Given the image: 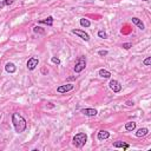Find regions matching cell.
Returning a JSON list of instances; mask_svg holds the SVG:
<instances>
[{
	"label": "cell",
	"instance_id": "obj_1",
	"mask_svg": "<svg viewBox=\"0 0 151 151\" xmlns=\"http://www.w3.org/2000/svg\"><path fill=\"white\" fill-rule=\"evenodd\" d=\"M12 124L14 126V130L15 132H18V134H21V132H24L26 130V126H27V124H26V119L21 116L20 113H13L12 114Z\"/></svg>",
	"mask_w": 151,
	"mask_h": 151
},
{
	"label": "cell",
	"instance_id": "obj_2",
	"mask_svg": "<svg viewBox=\"0 0 151 151\" xmlns=\"http://www.w3.org/2000/svg\"><path fill=\"white\" fill-rule=\"evenodd\" d=\"M86 142H87V135L84 134V132H79L72 138V144L76 148H83L86 144Z\"/></svg>",
	"mask_w": 151,
	"mask_h": 151
},
{
	"label": "cell",
	"instance_id": "obj_3",
	"mask_svg": "<svg viewBox=\"0 0 151 151\" xmlns=\"http://www.w3.org/2000/svg\"><path fill=\"white\" fill-rule=\"evenodd\" d=\"M86 67V58L84 56H80L77 60H76V64H75V72L76 73H80L83 70H85Z\"/></svg>",
	"mask_w": 151,
	"mask_h": 151
},
{
	"label": "cell",
	"instance_id": "obj_4",
	"mask_svg": "<svg viewBox=\"0 0 151 151\" xmlns=\"http://www.w3.org/2000/svg\"><path fill=\"white\" fill-rule=\"evenodd\" d=\"M109 87L114 93H118V92L122 91V85H120V83L118 80H116V79H111L110 83H109Z\"/></svg>",
	"mask_w": 151,
	"mask_h": 151
},
{
	"label": "cell",
	"instance_id": "obj_5",
	"mask_svg": "<svg viewBox=\"0 0 151 151\" xmlns=\"http://www.w3.org/2000/svg\"><path fill=\"white\" fill-rule=\"evenodd\" d=\"M75 88L73 84H65V85H60L57 87V92L58 93H67L70 91H72Z\"/></svg>",
	"mask_w": 151,
	"mask_h": 151
},
{
	"label": "cell",
	"instance_id": "obj_6",
	"mask_svg": "<svg viewBox=\"0 0 151 151\" xmlns=\"http://www.w3.org/2000/svg\"><path fill=\"white\" fill-rule=\"evenodd\" d=\"M39 64V59L38 58H35V57H31L29 60H27V63H26V66H27V69L30 71H33L35 67L38 66Z\"/></svg>",
	"mask_w": 151,
	"mask_h": 151
},
{
	"label": "cell",
	"instance_id": "obj_7",
	"mask_svg": "<svg viewBox=\"0 0 151 151\" xmlns=\"http://www.w3.org/2000/svg\"><path fill=\"white\" fill-rule=\"evenodd\" d=\"M73 34H76V35H78L79 38H82L83 40H85V41H88L90 40V35H88L85 31H83V30H72L71 31Z\"/></svg>",
	"mask_w": 151,
	"mask_h": 151
},
{
	"label": "cell",
	"instance_id": "obj_8",
	"mask_svg": "<svg viewBox=\"0 0 151 151\" xmlns=\"http://www.w3.org/2000/svg\"><path fill=\"white\" fill-rule=\"evenodd\" d=\"M80 112L83 114H85V116H87V117H96L97 113H98L96 109H82Z\"/></svg>",
	"mask_w": 151,
	"mask_h": 151
},
{
	"label": "cell",
	"instance_id": "obj_9",
	"mask_svg": "<svg viewBox=\"0 0 151 151\" xmlns=\"http://www.w3.org/2000/svg\"><path fill=\"white\" fill-rule=\"evenodd\" d=\"M97 138L98 140H105V139H109L110 138V132L109 131H105V130H100L97 135Z\"/></svg>",
	"mask_w": 151,
	"mask_h": 151
},
{
	"label": "cell",
	"instance_id": "obj_10",
	"mask_svg": "<svg viewBox=\"0 0 151 151\" xmlns=\"http://www.w3.org/2000/svg\"><path fill=\"white\" fill-rule=\"evenodd\" d=\"M131 21L134 23V24L137 26V27H138L139 30H142V31H143V30H145V26H144L143 21H142V20L139 19V18H136V17H134V18H132V19H131Z\"/></svg>",
	"mask_w": 151,
	"mask_h": 151
},
{
	"label": "cell",
	"instance_id": "obj_11",
	"mask_svg": "<svg viewBox=\"0 0 151 151\" xmlns=\"http://www.w3.org/2000/svg\"><path fill=\"white\" fill-rule=\"evenodd\" d=\"M5 70L7 71L8 73H14L17 71V66L13 63H11V61H8V63L5 65Z\"/></svg>",
	"mask_w": 151,
	"mask_h": 151
},
{
	"label": "cell",
	"instance_id": "obj_12",
	"mask_svg": "<svg viewBox=\"0 0 151 151\" xmlns=\"http://www.w3.org/2000/svg\"><path fill=\"white\" fill-rule=\"evenodd\" d=\"M146 135H149V129L148 128H140V129H138L137 130V132H136V136L137 137H145Z\"/></svg>",
	"mask_w": 151,
	"mask_h": 151
},
{
	"label": "cell",
	"instance_id": "obj_13",
	"mask_svg": "<svg viewBox=\"0 0 151 151\" xmlns=\"http://www.w3.org/2000/svg\"><path fill=\"white\" fill-rule=\"evenodd\" d=\"M38 24H45V25H47V26H53V17H47V18H45V19H40L39 21H38Z\"/></svg>",
	"mask_w": 151,
	"mask_h": 151
},
{
	"label": "cell",
	"instance_id": "obj_14",
	"mask_svg": "<svg viewBox=\"0 0 151 151\" xmlns=\"http://www.w3.org/2000/svg\"><path fill=\"white\" fill-rule=\"evenodd\" d=\"M113 146H114V148H123L124 150H126V149H129V148H130V145H129V144L124 143V142H120V140L114 142V143H113Z\"/></svg>",
	"mask_w": 151,
	"mask_h": 151
},
{
	"label": "cell",
	"instance_id": "obj_15",
	"mask_svg": "<svg viewBox=\"0 0 151 151\" xmlns=\"http://www.w3.org/2000/svg\"><path fill=\"white\" fill-rule=\"evenodd\" d=\"M98 73H99V76L102 78H111V72L108 71V70H105V69H100Z\"/></svg>",
	"mask_w": 151,
	"mask_h": 151
},
{
	"label": "cell",
	"instance_id": "obj_16",
	"mask_svg": "<svg viewBox=\"0 0 151 151\" xmlns=\"http://www.w3.org/2000/svg\"><path fill=\"white\" fill-rule=\"evenodd\" d=\"M79 24H80L82 27H85V29H87V27H90V26H91V21L88 19H85V18H82V19L79 20Z\"/></svg>",
	"mask_w": 151,
	"mask_h": 151
},
{
	"label": "cell",
	"instance_id": "obj_17",
	"mask_svg": "<svg viewBox=\"0 0 151 151\" xmlns=\"http://www.w3.org/2000/svg\"><path fill=\"white\" fill-rule=\"evenodd\" d=\"M136 129V123L135 122H128L125 123V130L126 131H134Z\"/></svg>",
	"mask_w": 151,
	"mask_h": 151
},
{
	"label": "cell",
	"instance_id": "obj_18",
	"mask_svg": "<svg viewBox=\"0 0 151 151\" xmlns=\"http://www.w3.org/2000/svg\"><path fill=\"white\" fill-rule=\"evenodd\" d=\"M33 32L34 33H38V34H45V31H44L41 27H39V26H34V27H33Z\"/></svg>",
	"mask_w": 151,
	"mask_h": 151
},
{
	"label": "cell",
	"instance_id": "obj_19",
	"mask_svg": "<svg viewBox=\"0 0 151 151\" xmlns=\"http://www.w3.org/2000/svg\"><path fill=\"white\" fill-rule=\"evenodd\" d=\"M98 37L102 38V39H106L108 38V33L105 31H98Z\"/></svg>",
	"mask_w": 151,
	"mask_h": 151
},
{
	"label": "cell",
	"instance_id": "obj_20",
	"mask_svg": "<svg viewBox=\"0 0 151 151\" xmlns=\"http://www.w3.org/2000/svg\"><path fill=\"white\" fill-rule=\"evenodd\" d=\"M122 47L125 49V50H130V49L132 47V44H131V43H124L123 45H122Z\"/></svg>",
	"mask_w": 151,
	"mask_h": 151
},
{
	"label": "cell",
	"instance_id": "obj_21",
	"mask_svg": "<svg viewBox=\"0 0 151 151\" xmlns=\"http://www.w3.org/2000/svg\"><path fill=\"white\" fill-rule=\"evenodd\" d=\"M51 61H52L53 64H56V65H60V59H59V58L52 57V58H51Z\"/></svg>",
	"mask_w": 151,
	"mask_h": 151
},
{
	"label": "cell",
	"instance_id": "obj_22",
	"mask_svg": "<svg viewBox=\"0 0 151 151\" xmlns=\"http://www.w3.org/2000/svg\"><path fill=\"white\" fill-rule=\"evenodd\" d=\"M150 64H151V57H148V58H145V59L143 60V65L149 66Z\"/></svg>",
	"mask_w": 151,
	"mask_h": 151
},
{
	"label": "cell",
	"instance_id": "obj_23",
	"mask_svg": "<svg viewBox=\"0 0 151 151\" xmlns=\"http://www.w3.org/2000/svg\"><path fill=\"white\" fill-rule=\"evenodd\" d=\"M108 51H106V50H99L98 51V55L100 56V57H105V56H108Z\"/></svg>",
	"mask_w": 151,
	"mask_h": 151
},
{
	"label": "cell",
	"instance_id": "obj_24",
	"mask_svg": "<svg viewBox=\"0 0 151 151\" xmlns=\"http://www.w3.org/2000/svg\"><path fill=\"white\" fill-rule=\"evenodd\" d=\"M4 1V4H5V6H10V5H12L15 0H3Z\"/></svg>",
	"mask_w": 151,
	"mask_h": 151
},
{
	"label": "cell",
	"instance_id": "obj_25",
	"mask_svg": "<svg viewBox=\"0 0 151 151\" xmlns=\"http://www.w3.org/2000/svg\"><path fill=\"white\" fill-rule=\"evenodd\" d=\"M125 104H126L128 106H134V105H135V103H134V102H131V100H128Z\"/></svg>",
	"mask_w": 151,
	"mask_h": 151
},
{
	"label": "cell",
	"instance_id": "obj_26",
	"mask_svg": "<svg viewBox=\"0 0 151 151\" xmlns=\"http://www.w3.org/2000/svg\"><path fill=\"white\" fill-rule=\"evenodd\" d=\"M4 7H5V4H4V1L1 0V1H0V10H3Z\"/></svg>",
	"mask_w": 151,
	"mask_h": 151
},
{
	"label": "cell",
	"instance_id": "obj_27",
	"mask_svg": "<svg viewBox=\"0 0 151 151\" xmlns=\"http://www.w3.org/2000/svg\"><path fill=\"white\" fill-rule=\"evenodd\" d=\"M142 1H149V0H142Z\"/></svg>",
	"mask_w": 151,
	"mask_h": 151
}]
</instances>
